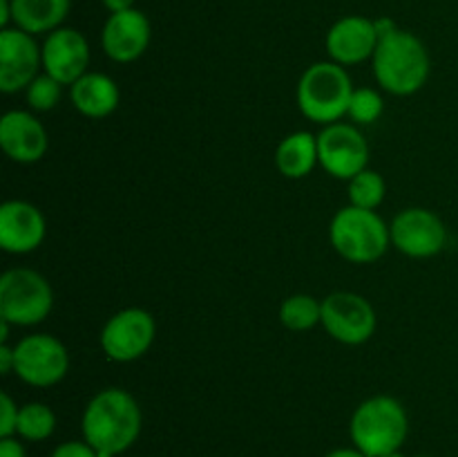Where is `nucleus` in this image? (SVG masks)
<instances>
[{
	"label": "nucleus",
	"mask_w": 458,
	"mask_h": 457,
	"mask_svg": "<svg viewBox=\"0 0 458 457\" xmlns=\"http://www.w3.org/2000/svg\"><path fill=\"white\" fill-rule=\"evenodd\" d=\"M143 415L139 401L123 388H106L94 394L81 417L83 439L98 457H116L141 435Z\"/></svg>",
	"instance_id": "f257e3e1"
},
{
	"label": "nucleus",
	"mask_w": 458,
	"mask_h": 457,
	"mask_svg": "<svg viewBox=\"0 0 458 457\" xmlns=\"http://www.w3.org/2000/svg\"><path fill=\"white\" fill-rule=\"evenodd\" d=\"M374 76L385 92L394 97H410L425 88L432 72V61L423 40L416 34L394 27L380 36L371 56Z\"/></svg>",
	"instance_id": "f03ea898"
},
{
	"label": "nucleus",
	"mask_w": 458,
	"mask_h": 457,
	"mask_svg": "<svg viewBox=\"0 0 458 457\" xmlns=\"http://www.w3.org/2000/svg\"><path fill=\"white\" fill-rule=\"evenodd\" d=\"M410 435L405 406L389 394L365 399L349 421L352 444L367 457H383L401 451Z\"/></svg>",
	"instance_id": "7ed1b4c3"
},
{
	"label": "nucleus",
	"mask_w": 458,
	"mask_h": 457,
	"mask_svg": "<svg viewBox=\"0 0 458 457\" xmlns=\"http://www.w3.org/2000/svg\"><path fill=\"white\" fill-rule=\"evenodd\" d=\"M353 90L356 88L352 76L343 65L334 61H320L309 65L300 76L295 101L309 121L329 125L347 116Z\"/></svg>",
	"instance_id": "20e7f679"
},
{
	"label": "nucleus",
	"mask_w": 458,
	"mask_h": 457,
	"mask_svg": "<svg viewBox=\"0 0 458 457\" xmlns=\"http://www.w3.org/2000/svg\"><path fill=\"white\" fill-rule=\"evenodd\" d=\"M329 240L335 254L353 264H371L392 246V233L376 211L343 206L331 218Z\"/></svg>",
	"instance_id": "39448f33"
},
{
	"label": "nucleus",
	"mask_w": 458,
	"mask_h": 457,
	"mask_svg": "<svg viewBox=\"0 0 458 457\" xmlns=\"http://www.w3.org/2000/svg\"><path fill=\"white\" fill-rule=\"evenodd\" d=\"M54 309V289L34 269H9L0 278V318L16 327L43 323Z\"/></svg>",
	"instance_id": "423d86ee"
},
{
	"label": "nucleus",
	"mask_w": 458,
	"mask_h": 457,
	"mask_svg": "<svg viewBox=\"0 0 458 457\" xmlns=\"http://www.w3.org/2000/svg\"><path fill=\"white\" fill-rule=\"evenodd\" d=\"M13 375L34 388H52L70 372V352L52 334H30L18 341Z\"/></svg>",
	"instance_id": "0eeeda50"
},
{
	"label": "nucleus",
	"mask_w": 458,
	"mask_h": 457,
	"mask_svg": "<svg viewBox=\"0 0 458 457\" xmlns=\"http://www.w3.org/2000/svg\"><path fill=\"white\" fill-rule=\"evenodd\" d=\"M155 336L157 323L148 309L125 307L107 318L98 341H101L103 354L110 361L132 363L148 354V349L155 343Z\"/></svg>",
	"instance_id": "6e6552de"
},
{
	"label": "nucleus",
	"mask_w": 458,
	"mask_h": 457,
	"mask_svg": "<svg viewBox=\"0 0 458 457\" xmlns=\"http://www.w3.org/2000/svg\"><path fill=\"white\" fill-rule=\"evenodd\" d=\"M376 309L353 291H334L322 300V327L343 345H362L376 334Z\"/></svg>",
	"instance_id": "1a4fd4ad"
},
{
	"label": "nucleus",
	"mask_w": 458,
	"mask_h": 457,
	"mask_svg": "<svg viewBox=\"0 0 458 457\" xmlns=\"http://www.w3.org/2000/svg\"><path fill=\"white\" fill-rule=\"evenodd\" d=\"M318 160L320 166L335 179H352L367 168L369 146L365 134L353 124L322 125L318 133Z\"/></svg>",
	"instance_id": "9d476101"
},
{
	"label": "nucleus",
	"mask_w": 458,
	"mask_h": 457,
	"mask_svg": "<svg viewBox=\"0 0 458 457\" xmlns=\"http://www.w3.org/2000/svg\"><path fill=\"white\" fill-rule=\"evenodd\" d=\"M392 245L410 258H434L445 249L447 228L434 211L423 206L403 209L389 224Z\"/></svg>",
	"instance_id": "9b49d317"
},
{
	"label": "nucleus",
	"mask_w": 458,
	"mask_h": 457,
	"mask_svg": "<svg viewBox=\"0 0 458 457\" xmlns=\"http://www.w3.org/2000/svg\"><path fill=\"white\" fill-rule=\"evenodd\" d=\"M43 67V47H38L34 34L18 27L0 31V90L16 94L30 88Z\"/></svg>",
	"instance_id": "f8f14e48"
},
{
	"label": "nucleus",
	"mask_w": 458,
	"mask_h": 457,
	"mask_svg": "<svg viewBox=\"0 0 458 457\" xmlns=\"http://www.w3.org/2000/svg\"><path fill=\"white\" fill-rule=\"evenodd\" d=\"M89 67V45L79 30L58 27L43 43V72L61 85H74Z\"/></svg>",
	"instance_id": "ddd939ff"
},
{
	"label": "nucleus",
	"mask_w": 458,
	"mask_h": 457,
	"mask_svg": "<svg viewBox=\"0 0 458 457\" xmlns=\"http://www.w3.org/2000/svg\"><path fill=\"white\" fill-rule=\"evenodd\" d=\"M152 39L150 21L139 9L110 13L101 31V47L114 63H134L146 54Z\"/></svg>",
	"instance_id": "4468645a"
},
{
	"label": "nucleus",
	"mask_w": 458,
	"mask_h": 457,
	"mask_svg": "<svg viewBox=\"0 0 458 457\" xmlns=\"http://www.w3.org/2000/svg\"><path fill=\"white\" fill-rule=\"evenodd\" d=\"M47 236V222L38 206L9 200L0 206V246L7 254L25 255L38 249Z\"/></svg>",
	"instance_id": "2eb2a0df"
},
{
	"label": "nucleus",
	"mask_w": 458,
	"mask_h": 457,
	"mask_svg": "<svg viewBox=\"0 0 458 457\" xmlns=\"http://www.w3.org/2000/svg\"><path fill=\"white\" fill-rule=\"evenodd\" d=\"M378 25L367 16H344L327 31V54L338 65H358L374 56L378 47Z\"/></svg>",
	"instance_id": "dca6fc26"
},
{
	"label": "nucleus",
	"mask_w": 458,
	"mask_h": 457,
	"mask_svg": "<svg viewBox=\"0 0 458 457\" xmlns=\"http://www.w3.org/2000/svg\"><path fill=\"white\" fill-rule=\"evenodd\" d=\"M49 146L47 130L34 112L9 110L0 119V148L16 164H36Z\"/></svg>",
	"instance_id": "f3484780"
},
{
	"label": "nucleus",
	"mask_w": 458,
	"mask_h": 457,
	"mask_svg": "<svg viewBox=\"0 0 458 457\" xmlns=\"http://www.w3.org/2000/svg\"><path fill=\"white\" fill-rule=\"evenodd\" d=\"M70 88L72 103L88 119H106L121 103L119 85L103 72H88Z\"/></svg>",
	"instance_id": "a211bd4d"
},
{
	"label": "nucleus",
	"mask_w": 458,
	"mask_h": 457,
	"mask_svg": "<svg viewBox=\"0 0 458 457\" xmlns=\"http://www.w3.org/2000/svg\"><path fill=\"white\" fill-rule=\"evenodd\" d=\"M320 164L318 160V134L298 130L277 143L276 166L286 179H302Z\"/></svg>",
	"instance_id": "6ab92c4d"
},
{
	"label": "nucleus",
	"mask_w": 458,
	"mask_h": 457,
	"mask_svg": "<svg viewBox=\"0 0 458 457\" xmlns=\"http://www.w3.org/2000/svg\"><path fill=\"white\" fill-rule=\"evenodd\" d=\"M72 0H12L13 27L30 34H49L67 18Z\"/></svg>",
	"instance_id": "aec40b11"
},
{
	"label": "nucleus",
	"mask_w": 458,
	"mask_h": 457,
	"mask_svg": "<svg viewBox=\"0 0 458 457\" xmlns=\"http://www.w3.org/2000/svg\"><path fill=\"white\" fill-rule=\"evenodd\" d=\"M280 323L291 332H309L322 323V303L309 294H293L282 300Z\"/></svg>",
	"instance_id": "412c9836"
},
{
	"label": "nucleus",
	"mask_w": 458,
	"mask_h": 457,
	"mask_svg": "<svg viewBox=\"0 0 458 457\" xmlns=\"http://www.w3.org/2000/svg\"><path fill=\"white\" fill-rule=\"evenodd\" d=\"M54 428H56V415L47 403L31 401L21 406L16 426L18 437L27 439V442H45L47 437H52Z\"/></svg>",
	"instance_id": "4be33fe9"
},
{
	"label": "nucleus",
	"mask_w": 458,
	"mask_h": 457,
	"mask_svg": "<svg viewBox=\"0 0 458 457\" xmlns=\"http://www.w3.org/2000/svg\"><path fill=\"white\" fill-rule=\"evenodd\" d=\"M349 204L358 206V209L376 211L385 200L387 193V184H385L383 175L378 170H360L356 177L349 179Z\"/></svg>",
	"instance_id": "5701e85b"
},
{
	"label": "nucleus",
	"mask_w": 458,
	"mask_h": 457,
	"mask_svg": "<svg viewBox=\"0 0 458 457\" xmlns=\"http://www.w3.org/2000/svg\"><path fill=\"white\" fill-rule=\"evenodd\" d=\"M383 110L385 101L383 97H380V92H376L374 88H358L353 90L352 94L347 116H352L353 124L369 125L383 116Z\"/></svg>",
	"instance_id": "b1692460"
},
{
	"label": "nucleus",
	"mask_w": 458,
	"mask_h": 457,
	"mask_svg": "<svg viewBox=\"0 0 458 457\" xmlns=\"http://www.w3.org/2000/svg\"><path fill=\"white\" fill-rule=\"evenodd\" d=\"M63 94V85L49 74H38L25 90V99L30 110L34 112H49L58 106Z\"/></svg>",
	"instance_id": "393cba45"
},
{
	"label": "nucleus",
	"mask_w": 458,
	"mask_h": 457,
	"mask_svg": "<svg viewBox=\"0 0 458 457\" xmlns=\"http://www.w3.org/2000/svg\"><path fill=\"white\" fill-rule=\"evenodd\" d=\"M18 412L21 408L13 403L7 392L0 394V437H13L18 426Z\"/></svg>",
	"instance_id": "a878e982"
},
{
	"label": "nucleus",
	"mask_w": 458,
	"mask_h": 457,
	"mask_svg": "<svg viewBox=\"0 0 458 457\" xmlns=\"http://www.w3.org/2000/svg\"><path fill=\"white\" fill-rule=\"evenodd\" d=\"M49 457H98V453L88 442H63L54 448Z\"/></svg>",
	"instance_id": "bb28decb"
},
{
	"label": "nucleus",
	"mask_w": 458,
	"mask_h": 457,
	"mask_svg": "<svg viewBox=\"0 0 458 457\" xmlns=\"http://www.w3.org/2000/svg\"><path fill=\"white\" fill-rule=\"evenodd\" d=\"M16 370V349L9 343H0V375H12Z\"/></svg>",
	"instance_id": "cd10ccee"
},
{
	"label": "nucleus",
	"mask_w": 458,
	"mask_h": 457,
	"mask_svg": "<svg viewBox=\"0 0 458 457\" xmlns=\"http://www.w3.org/2000/svg\"><path fill=\"white\" fill-rule=\"evenodd\" d=\"M0 457H27L25 446L16 437H0Z\"/></svg>",
	"instance_id": "c85d7f7f"
},
{
	"label": "nucleus",
	"mask_w": 458,
	"mask_h": 457,
	"mask_svg": "<svg viewBox=\"0 0 458 457\" xmlns=\"http://www.w3.org/2000/svg\"><path fill=\"white\" fill-rule=\"evenodd\" d=\"M101 3L110 13H119V12H128V9H134V0H101Z\"/></svg>",
	"instance_id": "c756f323"
},
{
	"label": "nucleus",
	"mask_w": 458,
	"mask_h": 457,
	"mask_svg": "<svg viewBox=\"0 0 458 457\" xmlns=\"http://www.w3.org/2000/svg\"><path fill=\"white\" fill-rule=\"evenodd\" d=\"M12 22H13L12 0H0V27H3V30H7Z\"/></svg>",
	"instance_id": "7c9ffc66"
},
{
	"label": "nucleus",
	"mask_w": 458,
	"mask_h": 457,
	"mask_svg": "<svg viewBox=\"0 0 458 457\" xmlns=\"http://www.w3.org/2000/svg\"><path fill=\"white\" fill-rule=\"evenodd\" d=\"M325 457H367V455L358 451L356 446H352V448H335V451L327 453Z\"/></svg>",
	"instance_id": "2f4dec72"
},
{
	"label": "nucleus",
	"mask_w": 458,
	"mask_h": 457,
	"mask_svg": "<svg viewBox=\"0 0 458 457\" xmlns=\"http://www.w3.org/2000/svg\"><path fill=\"white\" fill-rule=\"evenodd\" d=\"M383 457H407V455H403L401 451H396V453H389V455H383Z\"/></svg>",
	"instance_id": "473e14b6"
},
{
	"label": "nucleus",
	"mask_w": 458,
	"mask_h": 457,
	"mask_svg": "<svg viewBox=\"0 0 458 457\" xmlns=\"http://www.w3.org/2000/svg\"><path fill=\"white\" fill-rule=\"evenodd\" d=\"M416 457H428V455H416Z\"/></svg>",
	"instance_id": "72a5a7b5"
}]
</instances>
